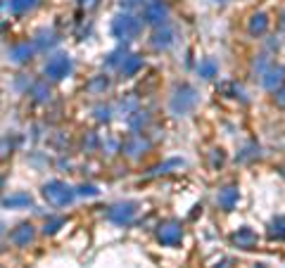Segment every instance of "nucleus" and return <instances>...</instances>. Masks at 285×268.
Here are the masks:
<instances>
[{"label": "nucleus", "instance_id": "4", "mask_svg": "<svg viewBox=\"0 0 285 268\" xmlns=\"http://www.w3.org/2000/svg\"><path fill=\"white\" fill-rule=\"evenodd\" d=\"M45 76L48 79H53V81H62V79H67L69 74H71V57L64 53H57L53 55L48 62H45Z\"/></svg>", "mask_w": 285, "mask_h": 268}, {"label": "nucleus", "instance_id": "30", "mask_svg": "<svg viewBox=\"0 0 285 268\" xmlns=\"http://www.w3.org/2000/svg\"><path fill=\"white\" fill-rule=\"evenodd\" d=\"M12 148H14V143L10 140V138H0V161L12 152Z\"/></svg>", "mask_w": 285, "mask_h": 268}, {"label": "nucleus", "instance_id": "14", "mask_svg": "<svg viewBox=\"0 0 285 268\" xmlns=\"http://www.w3.org/2000/svg\"><path fill=\"white\" fill-rule=\"evenodd\" d=\"M233 244H238L240 249H252L257 247V233L252 228H240L233 235Z\"/></svg>", "mask_w": 285, "mask_h": 268}, {"label": "nucleus", "instance_id": "12", "mask_svg": "<svg viewBox=\"0 0 285 268\" xmlns=\"http://www.w3.org/2000/svg\"><path fill=\"white\" fill-rule=\"evenodd\" d=\"M238 200H240V192H238V188H233V185L221 188L217 195V204L223 209V211H231L233 207L238 204Z\"/></svg>", "mask_w": 285, "mask_h": 268}, {"label": "nucleus", "instance_id": "24", "mask_svg": "<svg viewBox=\"0 0 285 268\" xmlns=\"http://www.w3.org/2000/svg\"><path fill=\"white\" fill-rule=\"evenodd\" d=\"M269 235H271V238H276V240H285V216L273 218L271 226H269Z\"/></svg>", "mask_w": 285, "mask_h": 268}, {"label": "nucleus", "instance_id": "27", "mask_svg": "<svg viewBox=\"0 0 285 268\" xmlns=\"http://www.w3.org/2000/svg\"><path fill=\"white\" fill-rule=\"evenodd\" d=\"M128 55H126V45L119 48V50H114V53L107 57V67H122V62L126 60Z\"/></svg>", "mask_w": 285, "mask_h": 268}, {"label": "nucleus", "instance_id": "6", "mask_svg": "<svg viewBox=\"0 0 285 268\" xmlns=\"http://www.w3.org/2000/svg\"><path fill=\"white\" fill-rule=\"evenodd\" d=\"M169 17V7L164 5L162 0H150L143 7V22L150 27H164Z\"/></svg>", "mask_w": 285, "mask_h": 268}, {"label": "nucleus", "instance_id": "17", "mask_svg": "<svg viewBox=\"0 0 285 268\" xmlns=\"http://www.w3.org/2000/svg\"><path fill=\"white\" fill-rule=\"evenodd\" d=\"M57 33H55L53 29H43L41 33L36 36V40H33V45H36V50H48V48H53V45H57Z\"/></svg>", "mask_w": 285, "mask_h": 268}, {"label": "nucleus", "instance_id": "39", "mask_svg": "<svg viewBox=\"0 0 285 268\" xmlns=\"http://www.w3.org/2000/svg\"><path fill=\"white\" fill-rule=\"evenodd\" d=\"M0 235H2V226H0Z\"/></svg>", "mask_w": 285, "mask_h": 268}, {"label": "nucleus", "instance_id": "25", "mask_svg": "<svg viewBox=\"0 0 285 268\" xmlns=\"http://www.w3.org/2000/svg\"><path fill=\"white\" fill-rule=\"evenodd\" d=\"M38 5V0H10V10L14 14H24L29 10H33Z\"/></svg>", "mask_w": 285, "mask_h": 268}, {"label": "nucleus", "instance_id": "23", "mask_svg": "<svg viewBox=\"0 0 285 268\" xmlns=\"http://www.w3.org/2000/svg\"><path fill=\"white\" fill-rule=\"evenodd\" d=\"M181 166H186V161H183V159H169V161H164V164H159V166H155L150 176L171 174V169H181Z\"/></svg>", "mask_w": 285, "mask_h": 268}, {"label": "nucleus", "instance_id": "3", "mask_svg": "<svg viewBox=\"0 0 285 268\" xmlns=\"http://www.w3.org/2000/svg\"><path fill=\"white\" fill-rule=\"evenodd\" d=\"M43 197L48 202H53V204H57V207H67V204L74 202L76 190L69 188L67 183H62V180H50V183L43 185Z\"/></svg>", "mask_w": 285, "mask_h": 268}, {"label": "nucleus", "instance_id": "26", "mask_svg": "<svg viewBox=\"0 0 285 268\" xmlns=\"http://www.w3.org/2000/svg\"><path fill=\"white\" fill-rule=\"evenodd\" d=\"M136 107H138V97H136V95H131V97L122 100V105H119V109H122V114L126 117V119L136 112Z\"/></svg>", "mask_w": 285, "mask_h": 268}, {"label": "nucleus", "instance_id": "9", "mask_svg": "<svg viewBox=\"0 0 285 268\" xmlns=\"http://www.w3.org/2000/svg\"><path fill=\"white\" fill-rule=\"evenodd\" d=\"M174 40H176V33H174V29L169 27V24H164V27H157V31L152 33V48L155 50H166V48H171L174 45Z\"/></svg>", "mask_w": 285, "mask_h": 268}, {"label": "nucleus", "instance_id": "35", "mask_svg": "<svg viewBox=\"0 0 285 268\" xmlns=\"http://www.w3.org/2000/svg\"><path fill=\"white\" fill-rule=\"evenodd\" d=\"M276 105H278V107H285V86H281V88L276 90Z\"/></svg>", "mask_w": 285, "mask_h": 268}, {"label": "nucleus", "instance_id": "38", "mask_svg": "<svg viewBox=\"0 0 285 268\" xmlns=\"http://www.w3.org/2000/svg\"><path fill=\"white\" fill-rule=\"evenodd\" d=\"M81 5H83V7H95V5H97V0H81Z\"/></svg>", "mask_w": 285, "mask_h": 268}, {"label": "nucleus", "instance_id": "34", "mask_svg": "<svg viewBox=\"0 0 285 268\" xmlns=\"http://www.w3.org/2000/svg\"><path fill=\"white\" fill-rule=\"evenodd\" d=\"M95 145H97V138H95L93 133H88L86 138H83V148H86V149H93Z\"/></svg>", "mask_w": 285, "mask_h": 268}, {"label": "nucleus", "instance_id": "11", "mask_svg": "<svg viewBox=\"0 0 285 268\" xmlns=\"http://www.w3.org/2000/svg\"><path fill=\"white\" fill-rule=\"evenodd\" d=\"M33 53H36V45H33V43H19V45H12L7 55H10V62L24 64V62H29V60L33 57Z\"/></svg>", "mask_w": 285, "mask_h": 268}, {"label": "nucleus", "instance_id": "29", "mask_svg": "<svg viewBox=\"0 0 285 268\" xmlns=\"http://www.w3.org/2000/svg\"><path fill=\"white\" fill-rule=\"evenodd\" d=\"M64 226V218L62 216H57V218H50V221H45V228H43V233L45 235H55L57 230Z\"/></svg>", "mask_w": 285, "mask_h": 268}, {"label": "nucleus", "instance_id": "31", "mask_svg": "<svg viewBox=\"0 0 285 268\" xmlns=\"http://www.w3.org/2000/svg\"><path fill=\"white\" fill-rule=\"evenodd\" d=\"M257 154H259V148H257V145H247V148H245L243 152L238 154V159H240V161H247V159H252V157H257Z\"/></svg>", "mask_w": 285, "mask_h": 268}, {"label": "nucleus", "instance_id": "22", "mask_svg": "<svg viewBox=\"0 0 285 268\" xmlns=\"http://www.w3.org/2000/svg\"><path fill=\"white\" fill-rule=\"evenodd\" d=\"M150 121V114L148 112H140V109H136L131 117H128V126L133 128V131H140V128H145Z\"/></svg>", "mask_w": 285, "mask_h": 268}, {"label": "nucleus", "instance_id": "7", "mask_svg": "<svg viewBox=\"0 0 285 268\" xmlns=\"http://www.w3.org/2000/svg\"><path fill=\"white\" fill-rule=\"evenodd\" d=\"M148 149H150V140L145 138V135H140L138 131H133V133L124 140V145H122V152L126 154V157H131V159H140Z\"/></svg>", "mask_w": 285, "mask_h": 268}, {"label": "nucleus", "instance_id": "13", "mask_svg": "<svg viewBox=\"0 0 285 268\" xmlns=\"http://www.w3.org/2000/svg\"><path fill=\"white\" fill-rule=\"evenodd\" d=\"M283 76H285V69L283 67H271L264 76H261V83L266 90H278L283 86Z\"/></svg>", "mask_w": 285, "mask_h": 268}, {"label": "nucleus", "instance_id": "15", "mask_svg": "<svg viewBox=\"0 0 285 268\" xmlns=\"http://www.w3.org/2000/svg\"><path fill=\"white\" fill-rule=\"evenodd\" d=\"M140 69H143V57H140V55H128L122 62L119 71H122L124 79H131V76H136Z\"/></svg>", "mask_w": 285, "mask_h": 268}, {"label": "nucleus", "instance_id": "33", "mask_svg": "<svg viewBox=\"0 0 285 268\" xmlns=\"http://www.w3.org/2000/svg\"><path fill=\"white\" fill-rule=\"evenodd\" d=\"M95 119H97V121H109V119H112L109 107H95Z\"/></svg>", "mask_w": 285, "mask_h": 268}, {"label": "nucleus", "instance_id": "16", "mask_svg": "<svg viewBox=\"0 0 285 268\" xmlns=\"http://www.w3.org/2000/svg\"><path fill=\"white\" fill-rule=\"evenodd\" d=\"M31 204H33V200L29 192H14L2 200V207H7V209H19V207H31Z\"/></svg>", "mask_w": 285, "mask_h": 268}, {"label": "nucleus", "instance_id": "2", "mask_svg": "<svg viewBox=\"0 0 285 268\" xmlns=\"http://www.w3.org/2000/svg\"><path fill=\"white\" fill-rule=\"evenodd\" d=\"M197 100H200L197 90H195L190 83H183V86H178L176 90H174V95H171V112H174L176 117H183V114H188L190 109H195Z\"/></svg>", "mask_w": 285, "mask_h": 268}, {"label": "nucleus", "instance_id": "28", "mask_svg": "<svg viewBox=\"0 0 285 268\" xmlns=\"http://www.w3.org/2000/svg\"><path fill=\"white\" fill-rule=\"evenodd\" d=\"M271 67H273V64H271V57H269V55H261L257 62H254V71H257L259 76H264Z\"/></svg>", "mask_w": 285, "mask_h": 268}, {"label": "nucleus", "instance_id": "5", "mask_svg": "<svg viewBox=\"0 0 285 268\" xmlns=\"http://www.w3.org/2000/svg\"><path fill=\"white\" fill-rule=\"evenodd\" d=\"M136 214H138L136 202H119V204L109 207L107 218L112 221V223H117V226H128V223H133Z\"/></svg>", "mask_w": 285, "mask_h": 268}, {"label": "nucleus", "instance_id": "37", "mask_svg": "<svg viewBox=\"0 0 285 268\" xmlns=\"http://www.w3.org/2000/svg\"><path fill=\"white\" fill-rule=\"evenodd\" d=\"M212 164H214V166H221V164H223V152H221V149H214V154H212Z\"/></svg>", "mask_w": 285, "mask_h": 268}, {"label": "nucleus", "instance_id": "36", "mask_svg": "<svg viewBox=\"0 0 285 268\" xmlns=\"http://www.w3.org/2000/svg\"><path fill=\"white\" fill-rule=\"evenodd\" d=\"M143 7V0H122V7H126V10H133V7Z\"/></svg>", "mask_w": 285, "mask_h": 268}, {"label": "nucleus", "instance_id": "18", "mask_svg": "<svg viewBox=\"0 0 285 268\" xmlns=\"http://www.w3.org/2000/svg\"><path fill=\"white\" fill-rule=\"evenodd\" d=\"M29 95L36 100V102H48L50 100V86H48V81H33V86L29 88Z\"/></svg>", "mask_w": 285, "mask_h": 268}, {"label": "nucleus", "instance_id": "1", "mask_svg": "<svg viewBox=\"0 0 285 268\" xmlns=\"http://www.w3.org/2000/svg\"><path fill=\"white\" fill-rule=\"evenodd\" d=\"M143 31V19L133 17L131 12H122L112 19V36L119 40H133Z\"/></svg>", "mask_w": 285, "mask_h": 268}, {"label": "nucleus", "instance_id": "19", "mask_svg": "<svg viewBox=\"0 0 285 268\" xmlns=\"http://www.w3.org/2000/svg\"><path fill=\"white\" fill-rule=\"evenodd\" d=\"M107 88H109V76H105V74L93 76V79L86 83V90H88L91 95H102Z\"/></svg>", "mask_w": 285, "mask_h": 268}, {"label": "nucleus", "instance_id": "21", "mask_svg": "<svg viewBox=\"0 0 285 268\" xmlns=\"http://www.w3.org/2000/svg\"><path fill=\"white\" fill-rule=\"evenodd\" d=\"M197 74H200L202 79H214L219 74V64L212 57H207V60H202V62L197 64Z\"/></svg>", "mask_w": 285, "mask_h": 268}, {"label": "nucleus", "instance_id": "8", "mask_svg": "<svg viewBox=\"0 0 285 268\" xmlns=\"http://www.w3.org/2000/svg\"><path fill=\"white\" fill-rule=\"evenodd\" d=\"M157 240L162 242V244H166V247L178 244V242L183 240V228H181V223H176V221H166V223H162V226L157 228Z\"/></svg>", "mask_w": 285, "mask_h": 268}, {"label": "nucleus", "instance_id": "20", "mask_svg": "<svg viewBox=\"0 0 285 268\" xmlns=\"http://www.w3.org/2000/svg\"><path fill=\"white\" fill-rule=\"evenodd\" d=\"M266 29H269V17H266L264 12L254 14V17L250 19V33L261 36V33H266Z\"/></svg>", "mask_w": 285, "mask_h": 268}, {"label": "nucleus", "instance_id": "10", "mask_svg": "<svg viewBox=\"0 0 285 268\" xmlns=\"http://www.w3.org/2000/svg\"><path fill=\"white\" fill-rule=\"evenodd\" d=\"M33 238H36V230H33L31 223H19L10 233V242H12L14 247H27L29 242H33Z\"/></svg>", "mask_w": 285, "mask_h": 268}, {"label": "nucleus", "instance_id": "32", "mask_svg": "<svg viewBox=\"0 0 285 268\" xmlns=\"http://www.w3.org/2000/svg\"><path fill=\"white\" fill-rule=\"evenodd\" d=\"M76 195H81V197H95V195H97V188H95V185H79V188H76Z\"/></svg>", "mask_w": 285, "mask_h": 268}]
</instances>
